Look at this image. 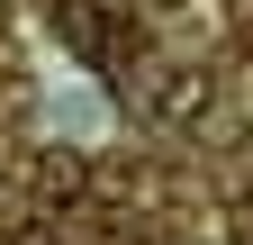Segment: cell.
Listing matches in <instances>:
<instances>
[{
	"mask_svg": "<svg viewBox=\"0 0 253 245\" xmlns=\"http://www.w3.org/2000/svg\"><path fill=\"white\" fill-rule=\"evenodd\" d=\"M9 218H18V191H9V182H0V227H9Z\"/></svg>",
	"mask_w": 253,
	"mask_h": 245,
	"instance_id": "obj_4",
	"label": "cell"
},
{
	"mask_svg": "<svg viewBox=\"0 0 253 245\" xmlns=\"http://www.w3.org/2000/svg\"><path fill=\"white\" fill-rule=\"evenodd\" d=\"M154 118H163V127H199V118H208V73H199V64L163 73V91H154Z\"/></svg>",
	"mask_w": 253,
	"mask_h": 245,
	"instance_id": "obj_1",
	"label": "cell"
},
{
	"mask_svg": "<svg viewBox=\"0 0 253 245\" xmlns=\"http://www.w3.org/2000/svg\"><path fill=\"white\" fill-rule=\"evenodd\" d=\"M54 37L73 46V55H90V64H100V46H109V18H100V0H54Z\"/></svg>",
	"mask_w": 253,
	"mask_h": 245,
	"instance_id": "obj_2",
	"label": "cell"
},
{
	"mask_svg": "<svg viewBox=\"0 0 253 245\" xmlns=\"http://www.w3.org/2000/svg\"><path fill=\"white\" fill-rule=\"evenodd\" d=\"M0 18H9V0H0Z\"/></svg>",
	"mask_w": 253,
	"mask_h": 245,
	"instance_id": "obj_5",
	"label": "cell"
},
{
	"mask_svg": "<svg viewBox=\"0 0 253 245\" xmlns=\"http://www.w3.org/2000/svg\"><path fill=\"white\" fill-rule=\"evenodd\" d=\"M37 191H45V200H82V191H90V155H73V145L37 155Z\"/></svg>",
	"mask_w": 253,
	"mask_h": 245,
	"instance_id": "obj_3",
	"label": "cell"
}]
</instances>
